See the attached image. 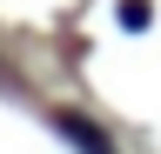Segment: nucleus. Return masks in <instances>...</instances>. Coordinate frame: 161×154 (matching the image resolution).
I'll return each instance as SVG.
<instances>
[{
    "instance_id": "obj_1",
    "label": "nucleus",
    "mask_w": 161,
    "mask_h": 154,
    "mask_svg": "<svg viewBox=\"0 0 161 154\" xmlns=\"http://www.w3.org/2000/svg\"><path fill=\"white\" fill-rule=\"evenodd\" d=\"M121 20H128V27H148V0H121Z\"/></svg>"
}]
</instances>
